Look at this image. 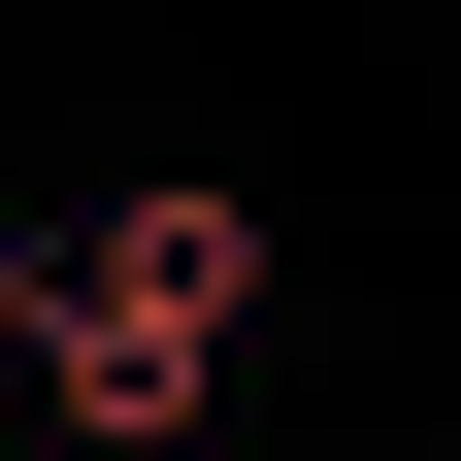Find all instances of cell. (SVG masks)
Returning <instances> with one entry per match:
<instances>
[{
    "instance_id": "obj_1",
    "label": "cell",
    "mask_w": 461,
    "mask_h": 461,
    "mask_svg": "<svg viewBox=\"0 0 461 461\" xmlns=\"http://www.w3.org/2000/svg\"><path fill=\"white\" fill-rule=\"evenodd\" d=\"M0 297H33V395H67L99 461H165V429H198V363L264 330V198H99L67 264H0Z\"/></svg>"
}]
</instances>
